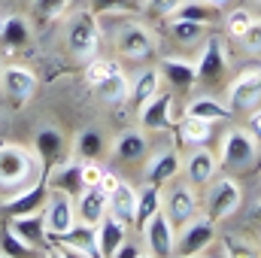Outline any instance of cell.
Wrapping results in <instances>:
<instances>
[{
	"instance_id": "obj_1",
	"label": "cell",
	"mask_w": 261,
	"mask_h": 258,
	"mask_svg": "<svg viewBox=\"0 0 261 258\" xmlns=\"http://www.w3.org/2000/svg\"><path fill=\"white\" fill-rule=\"evenodd\" d=\"M37 176V152L18 143H0V189L18 192Z\"/></svg>"
},
{
	"instance_id": "obj_2",
	"label": "cell",
	"mask_w": 261,
	"mask_h": 258,
	"mask_svg": "<svg viewBox=\"0 0 261 258\" xmlns=\"http://www.w3.org/2000/svg\"><path fill=\"white\" fill-rule=\"evenodd\" d=\"M64 43L76 58H91L97 52V46H100V24H97L94 12H76L67 21Z\"/></svg>"
},
{
	"instance_id": "obj_3",
	"label": "cell",
	"mask_w": 261,
	"mask_h": 258,
	"mask_svg": "<svg viewBox=\"0 0 261 258\" xmlns=\"http://www.w3.org/2000/svg\"><path fill=\"white\" fill-rule=\"evenodd\" d=\"M258 158V140L243 128H234L222 140V164L228 170H249Z\"/></svg>"
},
{
	"instance_id": "obj_4",
	"label": "cell",
	"mask_w": 261,
	"mask_h": 258,
	"mask_svg": "<svg viewBox=\"0 0 261 258\" xmlns=\"http://www.w3.org/2000/svg\"><path fill=\"white\" fill-rule=\"evenodd\" d=\"M116 49L122 58H130V61H146L155 55V34L143 24H128L122 28V34L116 37Z\"/></svg>"
},
{
	"instance_id": "obj_5",
	"label": "cell",
	"mask_w": 261,
	"mask_h": 258,
	"mask_svg": "<svg viewBox=\"0 0 261 258\" xmlns=\"http://www.w3.org/2000/svg\"><path fill=\"white\" fill-rule=\"evenodd\" d=\"M43 219H46L49 237H61V234H67V231L76 225V203L70 200V194L52 192V197H46Z\"/></svg>"
},
{
	"instance_id": "obj_6",
	"label": "cell",
	"mask_w": 261,
	"mask_h": 258,
	"mask_svg": "<svg viewBox=\"0 0 261 258\" xmlns=\"http://www.w3.org/2000/svg\"><path fill=\"white\" fill-rule=\"evenodd\" d=\"M216 240V222L206 216V219H192L182 225V234L176 240V249L179 255H200L203 249H210V243Z\"/></svg>"
},
{
	"instance_id": "obj_7",
	"label": "cell",
	"mask_w": 261,
	"mask_h": 258,
	"mask_svg": "<svg viewBox=\"0 0 261 258\" xmlns=\"http://www.w3.org/2000/svg\"><path fill=\"white\" fill-rule=\"evenodd\" d=\"M0 91H3L12 104L31 100V94L37 91V76H34V70H28V67H21V64L0 67Z\"/></svg>"
},
{
	"instance_id": "obj_8",
	"label": "cell",
	"mask_w": 261,
	"mask_h": 258,
	"mask_svg": "<svg viewBox=\"0 0 261 258\" xmlns=\"http://www.w3.org/2000/svg\"><path fill=\"white\" fill-rule=\"evenodd\" d=\"M143 231H146V252H149V255H158V258L173 255V249H176L173 222H170L161 210H158L146 225H143Z\"/></svg>"
},
{
	"instance_id": "obj_9",
	"label": "cell",
	"mask_w": 261,
	"mask_h": 258,
	"mask_svg": "<svg viewBox=\"0 0 261 258\" xmlns=\"http://www.w3.org/2000/svg\"><path fill=\"white\" fill-rule=\"evenodd\" d=\"M240 200H243V194H240V186L234 183V179H219L210 194H206V216L213 219V222H219V219H228L237 207H240Z\"/></svg>"
},
{
	"instance_id": "obj_10",
	"label": "cell",
	"mask_w": 261,
	"mask_h": 258,
	"mask_svg": "<svg viewBox=\"0 0 261 258\" xmlns=\"http://www.w3.org/2000/svg\"><path fill=\"white\" fill-rule=\"evenodd\" d=\"M64 134L58 128H40L37 131V137H34V152H37V158H40V164H43V176L52 170V167H58V164H64L67 155H64Z\"/></svg>"
},
{
	"instance_id": "obj_11",
	"label": "cell",
	"mask_w": 261,
	"mask_h": 258,
	"mask_svg": "<svg viewBox=\"0 0 261 258\" xmlns=\"http://www.w3.org/2000/svg\"><path fill=\"white\" fill-rule=\"evenodd\" d=\"M46 197H49V186L46 179L34 183V186H24L18 189L15 197H6L3 200V213L12 219V216H28V213H40L46 207Z\"/></svg>"
},
{
	"instance_id": "obj_12",
	"label": "cell",
	"mask_w": 261,
	"mask_h": 258,
	"mask_svg": "<svg viewBox=\"0 0 261 258\" xmlns=\"http://www.w3.org/2000/svg\"><path fill=\"white\" fill-rule=\"evenodd\" d=\"M261 97V64L258 67H246L234 85H231V113L234 110H252Z\"/></svg>"
},
{
	"instance_id": "obj_13",
	"label": "cell",
	"mask_w": 261,
	"mask_h": 258,
	"mask_svg": "<svg viewBox=\"0 0 261 258\" xmlns=\"http://www.w3.org/2000/svg\"><path fill=\"white\" fill-rule=\"evenodd\" d=\"M170 113H173V94L170 91H155L140 107V125L146 131H164L170 125Z\"/></svg>"
},
{
	"instance_id": "obj_14",
	"label": "cell",
	"mask_w": 261,
	"mask_h": 258,
	"mask_svg": "<svg viewBox=\"0 0 261 258\" xmlns=\"http://www.w3.org/2000/svg\"><path fill=\"white\" fill-rule=\"evenodd\" d=\"M164 216L173 222V225H186V222H192L197 213V197L195 192H192V186H173L170 192H167V197H164Z\"/></svg>"
},
{
	"instance_id": "obj_15",
	"label": "cell",
	"mask_w": 261,
	"mask_h": 258,
	"mask_svg": "<svg viewBox=\"0 0 261 258\" xmlns=\"http://www.w3.org/2000/svg\"><path fill=\"white\" fill-rule=\"evenodd\" d=\"M103 216H107V194L97 186H88L76 194V222L97 228Z\"/></svg>"
},
{
	"instance_id": "obj_16",
	"label": "cell",
	"mask_w": 261,
	"mask_h": 258,
	"mask_svg": "<svg viewBox=\"0 0 261 258\" xmlns=\"http://www.w3.org/2000/svg\"><path fill=\"white\" fill-rule=\"evenodd\" d=\"M79 164H82V161H64V164L52 167V170L43 176L46 186H49L52 192H64V194H70V197H76V194L85 189V186H82V170H79Z\"/></svg>"
},
{
	"instance_id": "obj_17",
	"label": "cell",
	"mask_w": 261,
	"mask_h": 258,
	"mask_svg": "<svg viewBox=\"0 0 261 258\" xmlns=\"http://www.w3.org/2000/svg\"><path fill=\"white\" fill-rule=\"evenodd\" d=\"M9 228L34 249H40L43 243H49V231H46V219H43V210L40 213H28V216H12L9 219Z\"/></svg>"
},
{
	"instance_id": "obj_18",
	"label": "cell",
	"mask_w": 261,
	"mask_h": 258,
	"mask_svg": "<svg viewBox=\"0 0 261 258\" xmlns=\"http://www.w3.org/2000/svg\"><path fill=\"white\" fill-rule=\"evenodd\" d=\"M195 67H197V79H203V82H219L222 79V73H225V49H222L219 37H210L203 43L200 61Z\"/></svg>"
},
{
	"instance_id": "obj_19",
	"label": "cell",
	"mask_w": 261,
	"mask_h": 258,
	"mask_svg": "<svg viewBox=\"0 0 261 258\" xmlns=\"http://www.w3.org/2000/svg\"><path fill=\"white\" fill-rule=\"evenodd\" d=\"M34 40V31H31V21L24 15H6L3 24H0V43L9 49V52H21L28 49Z\"/></svg>"
},
{
	"instance_id": "obj_20",
	"label": "cell",
	"mask_w": 261,
	"mask_h": 258,
	"mask_svg": "<svg viewBox=\"0 0 261 258\" xmlns=\"http://www.w3.org/2000/svg\"><path fill=\"white\" fill-rule=\"evenodd\" d=\"M134 210H137V192L130 186L119 183L113 192L107 194V213L113 219H119L122 225H134Z\"/></svg>"
},
{
	"instance_id": "obj_21",
	"label": "cell",
	"mask_w": 261,
	"mask_h": 258,
	"mask_svg": "<svg viewBox=\"0 0 261 258\" xmlns=\"http://www.w3.org/2000/svg\"><path fill=\"white\" fill-rule=\"evenodd\" d=\"M91 88L97 91V97H100L103 104H125V100H128L130 79L119 70V67H113V70H110L100 82H94Z\"/></svg>"
},
{
	"instance_id": "obj_22",
	"label": "cell",
	"mask_w": 261,
	"mask_h": 258,
	"mask_svg": "<svg viewBox=\"0 0 261 258\" xmlns=\"http://www.w3.org/2000/svg\"><path fill=\"white\" fill-rule=\"evenodd\" d=\"M61 243H64V252H76V255H100L97 252V234L91 225H82L76 222L67 234H61Z\"/></svg>"
},
{
	"instance_id": "obj_23",
	"label": "cell",
	"mask_w": 261,
	"mask_h": 258,
	"mask_svg": "<svg viewBox=\"0 0 261 258\" xmlns=\"http://www.w3.org/2000/svg\"><path fill=\"white\" fill-rule=\"evenodd\" d=\"M125 228L128 225H122L119 219H113V216H103L100 219V225H97V252L103 258H113L116 255V249L125 243Z\"/></svg>"
},
{
	"instance_id": "obj_24",
	"label": "cell",
	"mask_w": 261,
	"mask_h": 258,
	"mask_svg": "<svg viewBox=\"0 0 261 258\" xmlns=\"http://www.w3.org/2000/svg\"><path fill=\"white\" fill-rule=\"evenodd\" d=\"M161 73L176 91H192L197 82V67L189 64L186 58H164L161 61Z\"/></svg>"
},
{
	"instance_id": "obj_25",
	"label": "cell",
	"mask_w": 261,
	"mask_h": 258,
	"mask_svg": "<svg viewBox=\"0 0 261 258\" xmlns=\"http://www.w3.org/2000/svg\"><path fill=\"white\" fill-rule=\"evenodd\" d=\"M146 149H149V143H146V137H143L140 131H125V134L113 143V158L122 161V164H137V161L146 155Z\"/></svg>"
},
{
	"instance_id": "obj_26",
	"label": "cell",
	"mask_w": 261,
	"mask_h": 258,
	"mask_svg": "<svg viewBox=\"0 0 261 258\" xmlns=\"http://www.w3.org/2000/svg\"><path fill=\"white\" fill-rule=\"evenodd\" d=\"M216 170H219V161H216V155L206 152V149L192 152V158H189V164H186V176H189L192 186H210V179L216 176Z\"/></svg>"
},
{
	"instance_id": "obj_27",
	"label": "cell",
	"mask_w": 261,
	"mask_h": 258,
	"mask_svg": "<svg viewBox=\"0 0 261 258\" xmlns=\"http://www.w3.org/2000/svg\"><path fill=\"white\" fill-rule=\"evenodd\" d=\"M179 173V158H176V152H161V155H155L152 161H149V167H146V183H152V186H164V183H170L173 176Z\"/></svg>"
},
{
	"instance_id": "obj_28",
	"label": "cell",
	"mask_w": 261,
	"mask_h": 258,
	"mask_svg": "<svg viewBox=\"0 0 261 258\" xmlns=\"http://www.w3.org/2000/svg\"><path fill=\"white\" fill-rule=\"evenodd\" d=\"M179 140L186 143V146H203L206 140H210V134H213V122H203V119H197V116H182L179 119Z\"/></svg>"
},
{
	"instance_id": "obj_29",
	"label": "cell",
	"mask_w": 261,
	"mask_h": 258,
	"mask_svg": "<svg viewBox=\"0 0 261 258\" xmlns=\"http://www.w3.org/2000/svg\"><path fill=\"white\" fill-rule=\"evenodd\" d=\"M161 210V189L158 186H146L143 192H137V210H134V225L137 228H143L155 213Z\"/></svg>"
},
{
	"instance_id": "obj_30",
	"label": "cell",
	"mask_w": 261,
	"mask_h": 258,
	"mask_svg": "<svg viewBox=\"0 0 261 258\" xmlns=\"http://www.w3.org/2000/svg\"><path fill=\"white\" fill-rule=\"evenodd\" d=\"M155 91H158V70H140V73L130 79L128 100L134 107H143Z\"/></svg>"
},
{
	"instance_id": "obj_31",
	"label": "cell",
	"mask_w": 261,
	"mask_h": 258,
	"mask_svg": "<svg viewBox=\"0 0 261 258\" xmlns=\"http://www.w3.org/2000/svg\"><path fill=\"white\" fill-rule=\"evenodd\" d=\"M186 113L203 119V122H225V119H231V107L219 104L216 97H195V100L186 107Z\"/></svg>"
},
{
	"instance_id": "obj_32",
	"label": "cell",
	"mask_w": 261,
	"mask_h": 258,
	"mask_svg": "<svg viewBox=\"0 0 261 258\" xmlns=\"http://www.w3.org/2000/svg\"><path fill=\"white\" fill-rule=\"evenodd\" d=\"M216 6L213 3H206V0H182L167 18H189V21H200V24H206V21H213L216 18Z\"/></svg>"
},
{
	"instance_id": "obj_33",
	"label": "cell",
	"mask_w": 261,
	"mask_h": 258,
	"mask_svg": "<svg viewBox=\"0 0 261 258\" xmlns=\"http://www.w3.org/2000/svg\"><path fill=\"white\" fill-rule=\"evenodd\" d=\"M70 0H31V15L37 28H49L58 15H64Z\"/></svg>"
},
{
	"instance_id": "obj_34",
	"label": "cell",
	"mask_w": 261,
	"mask_h": 258,
	"mask_svg": "<svg viewBox=\"0 0 261 258\" xmlns=\"http://www.w3.org/2000/svg\"><path fill=\"white\" fill-rule=\"evenodd\" d=\"M170 34L179 46H195L203 40V24L189 21V18H170Z\"/></svg>"
},
{
	"instance_id": "obj_35",
	"label": "cell",
	"mask_w": 261,
	"mask_h": 258,
	"mask_svg": "<svg viewBox=\"0 0 261 258\" xmlns=\"http://www.w3.org/2000/svg\"><path fill=\"white\" fill-rule=\"evenodd\" d=\"M103 152V137L97 131H82L76 137V158L79 161H97Z\"/></svg>"
},
{
	"instance_id": "obj_36",
	"label": "cell",
	"mask_w": 261,
	"mask_h": 258,
	"mask_svg": "<svg viewBox=\"0 0 261 258\" xmlns=\"http://www.w3.org/2000/svg\"><path fill=\"white\" fill-rule=\"evenodd\" d=\"M37 249L34 246H28L12 228H9V222L6 225H0V255H15V258H21V255H34Z\"/></svg>"
},
{
	"instance_id": "obj_37",
	"label": "cell",
	"mask_w": 261,
	"mask_h": 258,
	"mask_svg": "<svg viewBox=\"0 0 261 258\" xmlns=\"http://www.w3.org/2000/svg\"><path fill=\"white\" fill-rule=\"evenodd\" d=\"M137 0H91L94 15H122V12H137Z\"/></svg>"
},
{
	"instance_id": "obj_38",
	"label": "cell",
	"mask_w": 261,
	"mask_h": 258,
	"mask_svg": "<svg viewBox=\"0 0 261 258\" xmlns=\"http://www.w3.org/2000/svg\"><path fill=\"white\" fill-rule=\"evenodd\" d=\"M252 21H255V18H252V12L240 6V9H234V12L228 15V31H231L234 37H243V34H246V28H249Z\"/></svg>"
},
{
	"instance_id": "obj_39",
	"label": "cell",
	"mask_w": 261,
	"mask_h": 258,
	"mask_svg": "<svg viewBox=\"0 0 261 258\" xmlns=\"http://www.w3.org/2000/svg\"><path fill=\"white\" fill-rule=\"evenodd\" d=\"M113 61H103V58H97V61H91V64L85 67V82H88V85H94V82H100V79H103V76H107V73H110V70H113Z\"/></svg>"
},
{
	"instance_id": "obj_40",
	"label": "cell",
	"mask_w": 261,
	"mask_h": 258,
	"mask_svg": "<svg viewBox=\"0 0 261 258\" xmlns=\"http://www.w3.org/2000/svg\"><path fill=\"white\" fill-rule=\"evenodd\" d=\"M240 40H243V46H246L249 52H261V18H255V21L246 28V34H243Z\"/></svg>"
},
{
	"instance_id": "obj_41",
	"label": "cell",
	"mask_w": 261,
	"mask_h": 258,
	"mask_svg": "<svg viewBox=\"0 0 261 258\" xmlns=\"http://www.w3.org/2000/svg\"><path fill=\"white\" fill-rule=\"evenodd\" d=\"M182 0H146V9L152 12V15H161V18H167L176 6H179Z\"/></svg>"
},
{
	"instance_id": "obj_42",
	"label": "cell",
	"mask_w": 261,
	"mask_h": 258,
	"mask_svg": "<svg viewBox=\"0 0 261 258\" xmlns=\"http://www.w3.org/2000/svg\"><path fill=\"white\" fill-rule=\"evenodd\" d=\"M79 170H82V186H85V189L100 183V173H103V170H100L94 161H82V164H79Z\"/></svg>"
},
{
	"instance_id": "obj_43",
	"label": "cell",
	"mask_w": 261,
	"mask_h": 258,
	"mask_svg": "<svg viewBox=\"0 0 261 258\" xmlns=\"http://www.w3.org/2000/svg\"><path fill=\"white\" fill-rule=\"evenodd\" d=\"M116 186H119V176H116V173H110V170H103V173H100V183H97V189H100L103 194H110Z\"/></svg>"
},
{
	"instance_id": "obj_44",
	"label": "cell",
	"mask_w": 261,
	"mask_h": 258,
	"mask_svg": "<svg viewBox=\"0 0 261 258\" xmlns=\"http://www.w3.org/2000/svg\"><path fill=\"white\" fill-rule=\"evenodd\" d=\"M249 134L261 143V110H252V116H249Z\"/></svg>"
},
{
	"instance_id": "obj_45",
	"label": "cell",
	"mask_w": 261,
	"mask_h": 258,
	"mask_svg": "<svg viewBox=\"0 0 261 258\" xmlns=\"http://www.w3.org/2000/svg\"><path fill=\"white\" fill-rule=\"evenodd\" d=\"M140 255H143V252H140L137 246H130V243H122V246L116 249V255H113V258H140Z\"/></svg>"
},
{
	"instance_id": "obj_46",
	"label": "cell",
	"mask_w": 261,
	"mask_h": 258,
	"mask_svg": "<svg viewBox=\"0 0 261 258\" xmlns=\"http://www.w3.org/2000/svg\"><path fill=\"white\" fill-rule=\"evenodd\" d=\"M206 3H213V6H216V9H219V6H225V3H228V0H206Z\"/></svg>"
},
{
	"instance_id": "obj_47",
	"label": "cell",
	"mask_w": 261,
	"mask_h": 258,
	"mask_svg": "<svg viewBox=\"0 0 261 258\" xmlns=\"http://www.w3.org/2000/svg\"><path fill=\"white\" fill-rule=\"evenodd\" d=\"M0 24H3V18H0Z\"/></svg>"
},
{
	"instance_id": "obj_48",
	"label": "cell",
	"mask_w": 261,
	"mask_h": 258,
	"mask_svg": "<svg viewBox=\"0 0 261 258\" xmlns=\"http://www.w3.org/2000/svg\"><path fill=\"white\" fill-rule=\"evenodd\" d=\"M258 3H261V0H258Z\"/></svg>"
}]
</instances>
